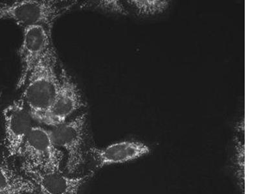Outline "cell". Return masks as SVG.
<instances>
[{
  "mask_svg": "<svg viewBox=\"0 0 259 194\" xmlns=\"http://www.w3.org/2000/svg\"><path fill=\"white\" fill-rule=\"evenodd\" d=\"M58 57L55 47L37 63L24 85L21 99L34 121L42 124L59 91L60 77Z\"/></svg>",
  "mask_w": 259,
  "mask_h": 194,
  "instance_id": "cell-1",
  "label": "cell"
},
{
  "mask_svg": "<svg viewBox=\"0 0 259 194\" xmlns=\"http://www.w3.org/2000/svg\"><path fill=\"white\" fill-rule=\"evenodd\" d=\"M78 4L70 0H22L0 4V21L11 20L23 29L44 26L52 30L56 21Z\"/></svg>",
  "mask_w": 259,
  "mask_h": 194,
  "instance_id": "cell-2",
  "label": "cell"
},
{
  "mask_svg": "<svg viewBox=\"0 0 259 194\" xmlns=\"http://www.w3.org/2000/svg\"><path fill=\"white\" fill-rule=\"evenodd\" d=\"M20 156L24 167L44 171L61 172L63 154L53 144L50 130L33 126L25 138Z\"/></svg>",
  "mask_w": 259,
  "mask_h": 194,
  "instance_id": "cell-3",
  "label": "cell"
},
{
  "mask_svg": "<svg viewBox=\"0 0 259 194\" xmlns=\"http://www.w3.org/2000/svg\"><path fill=\"white\" fill-rule=\"evenodd\" d=\"M88 115L81 113L70 121L50 130L52 141L67 153L66 168L69 174L77 172L84 163V146Z\"/></svg>",
  "mask_w": 259,
  "mask_h": 194,
  "instance_id": "cell-4",
  "label": "cell"
},
{
  "mask_svg": "<svg viewBox=\"0 0 259 194\" xmlns=\"http://www.w3.org/2000/svg\"><path fill=\"white\" fill-rule=\"evenodd\" d=\"M53 48L52 30L40 25L24 29L22 44L18 50L21 71L16 88L24 87L32 69Z\"/></svg>",
  "mask_w": 259,
  "mask_h": 194,
  "instance_id": "cell-5",
  "label": "cell"
},
{
  "mask_svg": "<svg viewBox=\"0 0 259 194\" xmlns=\"http://www.w3.org/2000/svg\"><path fill=\"white\" fill-rule=\"evenodd\" d=\"M59 77V91L42 123L53 128L67 122L71 115L85 106L79 87L70 74L62 68Z\"/></svg>",
  "mask_w": 259,
  "mask_h": 194,
  "instance_id": "cell-6",
  "label": "cell"
},
{
  "mask_svg": "<svg viewBox=\"0 0 259 194\" xmlns=\"http://www.w3.org/2000/svg\"><path fill=\"white\" fill-rule=\"evenodd\" d=\"M4 144L9 157L20 156L25 138L33 128L34 121L22 99L14 101L3 111Z\"/></svg>",
  "mask_w": 259,
  "mask_h": 194,
  "instance_id": "cell-7",
  "label": "cell"
},
{
  "mask_svg": "<svg viewBox=\"0 0 259 194\" xmlns=\"http://www.w3.org/2000/svg\"><path fill=\"white\" fill-rule=\"evenodd\" d=\"M22 170L43 194H78L92 174L82 177L66 176L61 172H44L22 166Z\"/></svg>",
  "mask_w": 259,
  "mask_h": 194,
  "instance_id": "cell-8",
  "label": "cell"
},
{
  "mask_svg": "<svg viewBox=\"0 0 259 194\" xmlns=\"http://www.w3.org/2000/svg\"><path fill=\"white\" fill-rule=\"evenodd\" d=\"M149 152L150 149L148 146L142 142L134 141L115 143L103 149L93 148L89 151L98 167L135 160Z\"/></svg>",
  "mask_w": 259,
  "mask_h": 194,
  "instance_id": "cell-9",
  "label": "cell"
},
{
  "mask_svg": "<svg viewBox=\"0 0 259 194\" xmlns=\"http://www.w3.org/2000/svg\"><path fill=\"white\" fill-rule=\"evenodd\" d=\"M38 190L31 179L0 161V194L36 193Z\"/></svg>",
  "mask_w": 259,
  "mask_h": 194,
  "instance_id": "cell-10",
  "label": "cell"
},
{
  "mask_svg": "<svg viewBox=\"0 0 259 194\" xmlns=\"http://www.w3.org/2000/svg\"><path fill=\"white\" fill-rule=\"evenodd\" d=\"M126 4L140 16L159 15L165 12L170 6V2L166 0H131Z\"/></svg>",
  "mask_w": 259,
  "mask_h": 194,
  "instance_id": "cell-11",
  "label": "cell"
},
{
  "mask_svg": "<svg viewBox=\"0 0 259 194\" xmlns=\"http://www.w3.org/2000/svg\"><path fill=\"white\" fill-rule=\"evenodd\" d=\"M93 8L122 15H128L129 14L126 7L121 1H101L99 3H94Z\"/></svg>",
  "mask_w": 259,
  "mask_h": 194,
  "instance_id": "cell-12",
  "label": "cell"
}]
</instances>
